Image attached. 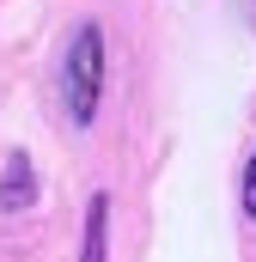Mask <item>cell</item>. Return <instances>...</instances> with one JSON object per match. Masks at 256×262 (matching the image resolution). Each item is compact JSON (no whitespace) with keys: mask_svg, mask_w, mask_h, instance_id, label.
Masks as SVG:
<instances>
[{"mask_svg":"<svg viewBox=\"0 0 256 262\" xmlns=\"http://www.w3.org/2000/svg\"><path fill=\"white\" fill-rule=\"evenodd\" d=\"M98 31H79L73 37V55H67V104H73V122H86L92 110H98Z\"/></svg>","mask_w":256,"mask_h":262,"instance_id":"6da1fadb","label":"cell"},{"mask_svg":"<svg viewBox=\"0 0 256 262\" xmlns=\"http://www.w3.org/2000/svg\"><path fill=\"white\" fill-rule=\"evenodd\" d=\"M244 207H250V220H256V159H250V171H244Z\"/></svg>","mask_w":256,"mask_h":262,"instance_id":"7a4b0ae2","label":"cell"}]
</instances>
